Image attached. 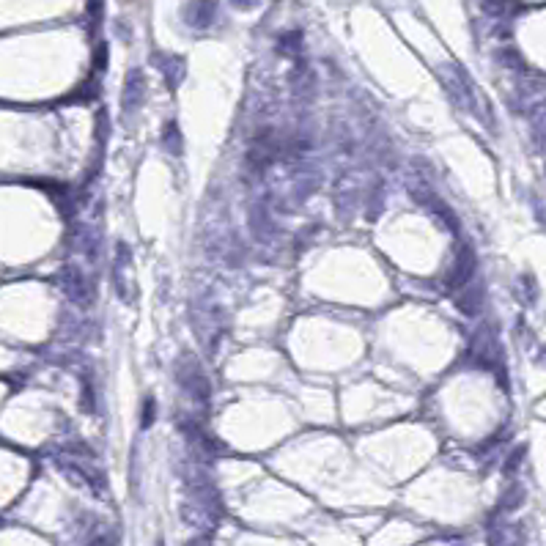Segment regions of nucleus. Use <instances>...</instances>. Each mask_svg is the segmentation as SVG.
<instances>
[{
    "mask_svg": "<svg viewBox=\"0 0 546 546\" xmlns=\"http://www.w3.org/2000/svg\"><path fill=\"white\" fill-rule=\"evenodd\" d=\"M215 14H217L215 0H193L190 8H187V22L193 28H209L212 19H215Z\"/></svg>",
    "mask_w": 546,
    "mask_h": 546,
    "instance_id": "obj_1",
    "label": "nucleus"
},
{
    "mask_svg": "<svg viewBox=\"0 0 546 546\" xmlns=\"http://www.w3.org/2000/svg\"><path fill=\"white\" fill-rule=\"evenodd\" d=\"M525 533L519 525H500L489 533V546H522Z\"/></svg>",
    "mask_w": 546,
    "mask_h": 546,
    "instance_id": "obj_2",
    "label": "nucleus"
},
{
    "mask_svg": "<svg viewBox=\"0 0 546 546\" xmlns=\"http://www.w3.org/2000/svg\"><path fill=\"white\" fill-rule=\"evenodd\" d=\"M475 272V259H472V253L470 250H461V256H459V261H456V270L450 272V285H467L470 283V277Z\"/></svg>",
    "mask_w": 546,
    "mask_h": 546,
    "instance_id": "obj_3",
    "label": "nucleus"
},
{
    "mask_svg": "<svg viewBox=\"0 0 546 546\" xmlns=\"http://www.w3.org/2000/svg\"><path fill=\"white\" fill-rule=\"evenodd\" d=\"M483 11L494 14V17H505V14L516 11V3L514 0H483Z\"/></svg>",
    "mask_w": 546,
    "mask_h": 546,
    "instance_id": "obj_4",
    "label": "nucleus"
},
{
    "mask_svg": "<svg viewBox=\"0 0 546 546\" xmlns=\"http://www.w3.org/2000/svg\"><path fill=\"white\" fill-rule=\"evenodd\" d=\"M522 500H525V492H522L519 486H514V489H511V494H505V500H503V511H514V508H519V505H522Z\"/></svg>",
    "mask_w": 546,
    "mask_h": 546,
    "instance_id": "obj_5",
    "label": "nucleus"
},
{
    "mask_svg": "<svg viewBox=\"0 0 546 546\" xmlns=\"http://www.w3.org/2000/svg\"><path fill=\"white\" fill-rule=\"evenodd\" d=\"M299 44H302V36H299V33H285L283 41H280V50H283V52H296Z\"/></svg>",
    "mask_w": 546,
    "mask_h": 546,
    "instance_id": "obj_6",
    "label": "nucleus"
},
{
    "mask_svg": "<svg viewBox=\"0 0 546 546\" xmlns=\"http://www.w3.org/2000/svg\"><path fill=\"white\" fill-rule=\"evenodd\" d=\"M522 456H525V448H519V450H516V453L511 456V461L505 464V472H514V470H516V467L522 464Z\"/></svg>",
    "mask_w": 546,
    "mask_h": 546,
    "instance_id": "obj_7",
    "label": "nucleus"
},
{
    "mask_svg": "<svg viewBox=\"0 0 546 546\" xmlns=\"http://www.w3.org/2000/svg\"><path fill=\"white\" fill-rule=\"evenodd\" d=\"M187 546H209V538H193Z\"/></svg>",
    "mask_w": 546,
    "mask_h": 546,
    "instance_id": "obj_8",
    "label": "nucleus"
},
{
    "mask_svg": "<svg viewBox=\"0 0 546 546\" xmlns=\"http://www.w3.org/2000/svg\"><path fill=\"white\" fill-rule=\"evenodd\" d=\"M234 3H237L239 8H253V3H256V0H234Z\"/></svg>",
    "mask_w": 546,
    "mask_h": 546,
    "instance_id": "obj_9",
    "label": "nucleus"
},
{
    "mask_svg": "<svg viewBox=\"0 0 546 546\" xmlns=\"http://www.w3.org/2000/svg\"><path fill=\"white\" fill-rule=\"evenodd\" d=\"M91 546H107V544H105V541H94Z\"/></svg>",
    "mask_w": 546,
    "mask_h": 546,
    "instance_id": "obj_10",
    "label": "nucleus"
}]
</instances>
